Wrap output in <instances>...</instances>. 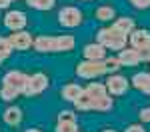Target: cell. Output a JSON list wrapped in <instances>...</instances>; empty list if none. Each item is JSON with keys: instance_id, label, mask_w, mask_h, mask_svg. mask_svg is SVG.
Listing matches in <instances>:
<instances>
[{"instance_id": "1", "label": "cell", "mask_w": 150, "mask_h": 132, "mask_svg": "<svg viewBox=\"0 0 150 132\" xmlns=\"http://www.w3.org/2000/svg\"><path fill=\"white\" fill-rule=\"evenodd\" d=\"M96 42L102 44L104 48H110V50H124L126 42H128V36L110 26V28H102L96 34Z\"/></svg>"}, {"instance_id": "2", "label": "cell", "mask_w": 150, "mask_h": 132, "mask_svg": "<svg viewBox=\"0 0 150 132\" xmlns=\"http://www.w3.org/2000/svg\"><path fill=\"white\" fill-rule=\"evenodd\" d=\"M48 86V76L44 72H36L32 76H28V80L22 88V94L24 96H36V94H42Z\"/></svg>"}, {"instance_id": "3", "label": "cell", "mask_w": 150, "mask_h": 132, "mask_svg": "<svg viewBox=\"0 0 150 132\" xmlns=\"http://www.w3.org/2000/svg\"><path fill=\"white\" fill-rule=\"evenodd\" d=\"M76 74H78L80 78L92 80V78H98V76L106 74V72H104L102 60H84V62H80V64L76 66Z\"/></svg>"}, {"instance_id": "4", "label": "cell", "mask_w": 150, "mask_h": 132, "mask_svg": "<svg viewBox=\"0 0 150 132\" xmlns=\"http://www.w3.org/2000/svg\"><path fill=\"white\" fill-rule=\"evenodd\" d=\"M58 22L64 28H74V26L82 24V12L76 6H66L58 12Z\"/></svg>"}, {"instance_id": "5", "label": "cell", "mask_w": 150, "mask_h": 132, "mask_svg": "<svg viewBox=\"0 0 150 132\" xmlns=\"http://www.w3.org/2000/svg\"><path fill=\"white\" fill-rule=\"evenodd\" d=\"M4 26L10 28V30H14V32L24 30V26H26V14L20 12V10H10L4 16Z\"/></svg>"}, {"instance_id": "6", "label": "cell", "mask_w": 150, "mask_h": 132, "mask_svg": "<svg viewBox=\"0 0 150 132\" xmlns=\"http://www.w3.org/2000/svg\"><path fill=\"white\" fill-rule=\"evenodd\" d=\"M26 80H28V74H24V72H20V70H10V72L4 74L2 84H4V86H12V88H16V90L22 92Z\"/></svg>"}, {"instance_id": "7", "label": "cell", "mask_w": 150, "mask_h": 132, "mask_svg": "<svg viewBox=\"0 0 150 132\" xmlns=\"http://www.w3.org/2000/svg\"><path fill=\"white\" fill-rule=\"evenodd\" d=\"M128 42L130 46L142 50V48H150V32L148 30H132L128 34Z\"/></svg>"}, {"instance_id": "8", "label": "cell", "mask_w": 150, "mask_h": 132, "mask_svg": "<svg viewBox=\"0 0 150 132\" xmlns=\"http://www.w3.org/2000/svg\"><path fill=\"white\" fill-rule=\"evenodd\" d=\"M106 88L110 90V94L114 96H122L128 90V80L120 74H112L108 80H106Z\"/></svg>"}, {"instance_id": "9", "label": "cell", "mask_w": 150, "mask_h": 132, "mask_svg": "<svg viewBox=\"0 0 150 132\" xmlns=\"http://www.w3.org/2000/svg\"><path fill=\"white\" fill-rule=\"evenodd\" d=\"M10 42H12V46L16 48V50H28V48L34 44L32 36L28 34L26 30H18V32L10 34Z\"/></svg>"}, {"instance_id": "10", "label": "cell", "mask_w": 150, "mask_h": 132, "mask_svg": "<svg viewBox=\"0 0 150 132\" xmlns=\"http://www.w3.org/2000/svg\"><path fill=\"white\" fill-rule=\"evenodd\" d=\"M116 58L120 60V64H122V66H136V64L142 62L136 48H124V50H120Z\"/></svg>"}, {"instance_id": "11", "label": "cell", "mask_w": 150, "mask_h": 132, "mask_svg": "<svg viewBox=\"0 0 150 132\" xmlns=\"http://www.w3.org/2000/svg\"><path fill=\"white\" fill-rule=\"evenodd\" d=\"M82 54H84L86 60H104L106 58V48L98 42H94V44H86Z\"/></svg>"}, {"instance_id": "12", "label": "cell", "mask_w": 150, "mask_h": 132, "mask_svg": "<svg viewBox=\"0 0 150 132\" xmlns=\"http://www.w3.org/2000/svg\"><path fill=\"white\" fill-rule=\"evenodd\" d=\"M82 94H84V88H82L80 84H76V82H70V84H66V86L62 88V98L68 100V102H76Z\"/></svg>"}, {"instance_id": "13", "label": "cell", "mask_w": 150, "mask_h": 132, "mask_svg": "<svg viewBox=\"0 0 150 132\" xmlns=\"http://www.w3.org/2000/svg\"><path fill=\"white\" fill-rule=\"evenodd\" d=\"M130 82H132L134 88L142 90L144 94H150V72H138V74H134Z\"/></svg>"}, {"instance_id": "14", "label": "cell", "mask_w": 150, "mask_h": 132, "mask_svg": "<svg viewBox=\"0 0 150 132\" xmlns=\"http://www.w3.org/2000/svg\"><path fill=\"white\" fill-rule=\"evenodd\" d=\"M34 48L38 52H52L56 48V38L54 36H38L34 40Z\"/></svg>"}, {"instance_id": "15", "label": "cell", "mask_w": 150, "mask_h": 132, "mask_svg": "<svg viewBox=\"0 0 150 132\" xmlns=\"http://www.w3.org/2000/svg\"><path fill=\"white\" fill-rule=\"evenodd\" d=\"M106 84H102V82H90L86 88H84V92L90 96L92 100H98V98H102V96H106Z\"/></svg>"}, {"instance_id": "16", "label": "cell", "mask_w": 150, "mask_h": 132, "mask_svg": "<svg viewBox=\"0 0 150 132\" xmlns=\"http://www.w3.org/2000/svg\"><path fill=\"white\" fill-rule=\"evenodd\" d=\"M76 44V40H74V36L72 34H64V36H56V52H68L72 50Z\"/></svg>"}, {"instance_id": "17", "label": "cell", "mask_w": 150, "mask_h": 132, "mask_svg": "<svg viewBox=\"0 0 150 132\" xmlns=\"http://www.w3.org/2000/svg\"><path fill=\"white\" fill-rule=\"evenodd\" d=\"M112 28H116L118 32H122V34H130L132 30H134V20L132 18H126V16H122V18H116L114 24H112Z\"/></svg>"}, {"instance_id": "18", "label": "cell", "mask_w": 150, "mask_h": 132, "mask_svg": "<svg viewBox=\"0 0 150 132\" xmlns=\"http://www.w3.org/2000/svg\"><path fill=\"white\" fill-rule=\"evenodd\" d=\"M2 118H4L6 124H12V126H14V124H18V122L22 120V110H20V108H16V106H12V108H8V110L4 112V116H2Z\"/></svg>"}, {"instance_id": "19", "label": "cell", "mask_w": 150, "mask_h": 132, "mask_svg": "<svg viewBox=\"0 0 150 132\" xmlns=\"http://www.w3.org/2000/svg\"><path fill=\"white\" fill-rule=\"evenodd\" d=\"M74 106H76V110L88 112V110H94V100H92V98H90L88 94H86V92H84V94H82L80 98L74 102Z\"/></svg>"}, {"instance_id": "20", "label": "cell", "mask_w": 150, "mask_h": 132, "mask_svg": "<svg viewBox=\"0 0 150 132\" xmlns=\"http://www.w3.org/2000/svg\"><path fill=\"white\" fill-rule=\"evenodd\" d=\"M96 18H98V20H114L116 10L112 6H98V8H96Z\"/></svg>"}, {"instance_id": "21", "label": "cell", "mask_w": 150, "mask_h": 132, "mask_svg": "<svg viewBox=\"0 0 150 132\" xmlns=\"http://www.w3.org/2000/svg\"><path fill=\"white\" fill-rule=\"evenodd\" d=\"M112 98L106 94V96H102V98H98V100H94V110H100V112H108L110 108H112Z\"/></svg>"}, {"instance_id": "22", "label": "cell", "mask_w": 150, "mask_h": 132, "mask_svg": "<svg viewBox=\"0 0 150 132\" xmlns=\"http://www.w3.org/2000/svg\"><path fill=\"white\" fill-rule=\"evenodd\" d=\"M12 50H14V46H12L10 38H6V36H0V58H8Z\"/></svg>"}, {"instance_id": "23", "label": "cell", "mask_w": 150, "mask_h": 132, "mask_svg": "<svg viewBox=\"0 0 150 132\" xmlns=\"http://www.w3.org/2000/svg\"><path fill=\"white\" fill-rule=\"evenodd\" d=\"M18 94H20V90H16V88H12V86H4L2 84V88H0V98L2 100H14V98H18Z\"/></svg>"}, {"instance_id": "24", "label": "cell", "mask_w": 150, "mask_h": 132, "mask_svg": "<svg viewBox=\"0 0 150 132\" xmlns=\"http://www.w3.org/2000/svg\"><path fill=\"white\" fill-rule=\"evenodd\" d=\"M26 2H28V6H32L36 10H48L54 6L56 0H26Z\"/></svg>"}, {"instance_id": "25", "label": "cell", "mask_w": 150, "mask_h": 132, "mask_svg": "<svg viewBox=\"0 0 150 132\" xmlns=\"http://www.w3.org/2000/svg\"><path fill=\"white\" fill-rule=\"evenodd\" d=\"M102 64H104V72H106V74H108V72H116L120 66H122L118 58H104Z\"/></svg>"}, {"instance_id": "26", "label": "cell", "mask_w": 150, "mask_h": 132, "mask_svg": "<svg viewBox=\"0 0 150 132\" xmlns=\"http://www.w3.org/2000/svg\"><path fill=\"white\" fill-rule=\"evenodd\" d=\"M56 132H78V126L76 122H58Z\"/></svg>"}, {"instance_id": "27", "label": "cell", "mask_w": 150, "mask_h": 132, "mask_svg": "<svg viewBox=\"0 0 150 132\" xmlns=\"http://www.w3.org/2000/svg\"><path fill=\"white\" fill-rule=\"evenodd\" d=\"M58 122H76V116H74V112H70V110H60Z\"/></svg>"}, {"instance_id": "28", "label": "cell", "mask_w": 150, "mask_h": 132, "mask_svg": "<svg viewBox=\"0 0 150 132\" xmlns=\"http://www.w3.org/2000/svg\"><path fill=\"white\" fill-rule=\"evenodd\" d=\"M130 4H132L134 8H148L150 0H130Z\"/></svg>"}, {"instance_id": "29", "label": "cell", "mask_w": 150, "mask_h": 132, "mask_svg": "<svg viewBox=\"0 0 150 132\" xmlns=\"http://www.w3.org/2000/svg\"><path fill=\"white\" fill-rule=\"evenodd\" d=\"M138 54L142 62H150V48H142V50H138Z\"/></svg>"}, {"instance_id": "30", "label": "cell", "mask_w": 150, "mask_h": 132, "mask_svg": "<svg viewBox=\"0 0 150 132\" xmlns=\"http://www.w3.org/2000/svg\"><path fill=\"white\" fill-rule=\"evenodd\" d=\"M138 116H140V120H142V122H150V108H142Z\"/></svg>"}, {"instance_id": "31", "label": "cell", "mask_w": 150, "mask_h": 132, "mask_svg": "<svg viewBox=\"0 0 150 132\" xmlns=\"http://www.w3.org/2000/svg\"><path fill=\"white\" fill-rule=\"evenodd\" d=\"M124 132H146V130H144V128H142L140 124H132V126H128Z\"/></svg>"}, {"instance_id": "32", "label": "cell", "mask_w": 150, "mask_h": 132, "mask_svg": "<svg viewBox=\"0 0 150 132\" xmlns=\"http://www.w3.org/2000/svg\"><path fill=\"white\" fill-rule=\"evenodd\" d=\"M12 0H0V8H6V6H10Z\"/></svg>"}, {"instance_id": "33", "label": "cell", "mask_w": 150, "mask_h": 132, "mask_svg": "<svg viewBox=\"0 0 150 132\" xmlns=\"http://www.w3.org/2000/svg\"><path fill=\"white\" fill-rule=\"evenodd\" d=\"M26 132H42V130H38V128H28Z\"/></svg>"}, {"instance_id": "34", "label": "cell", "mask_w": 150, "mask_h": 132, "mask_svg": "<svg viewBox=\"0 0 150 132\" xmlns=\"http://www.w3.org/2000/svg\"><path fill=\"white\" fill-rule=\"evenodd\" d=\"M102 132H114V130H102Z\"/></svg>"}, {"instance_id": "35", "label": "cell", "mask_w": 150, "mask_h": 132, "mask_svg": "<svg viewBox=\"0 0 150 132\" xmlns=\"http://www.w3.org/2000/svg\"><path fill=\"white\" fill-rule=\"evenodd\" d=\"M2 60H4V58H0V62H2Z\"/></svg>"}]
</instances>
